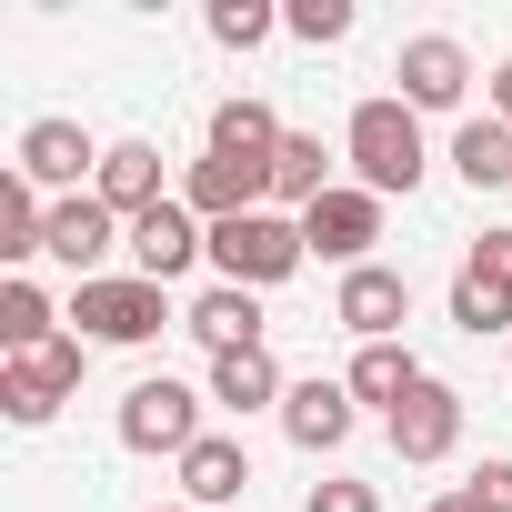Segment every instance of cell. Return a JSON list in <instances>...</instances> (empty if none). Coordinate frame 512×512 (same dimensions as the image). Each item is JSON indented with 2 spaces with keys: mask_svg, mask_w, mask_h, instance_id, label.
<instances>
[{
  "mask_svg": "<svg viewBox=\"0 0 512 512\" xmlns=\"http://www.w3.org/2000/svg\"><path fill=\"white\" fill-rule=\"evenodd\" d=\"M342 151H352V171H362V191L372 201H392V191H412L422 181V111L402 101V91H382V101H362L352 111V131H342Z\"/></svg>",
  "mask_w": 512,
  "mask_h": 512,
  "instance_id": "1",
  "label": "cell"
},
{
  "mask_svg": "<svg viewBox=\"0 0 512 512\" xmlns=\"http://www.w3.org/2000/svg\"><path fill=\"white\" fill-rule=\"evenodd\" d=\"M302 262H312V241H302V221H292V211L211 221V272H221L231 292H272V282H292Z\"/></svg>",
  "mask_w": 512,
  "mask_h": 512,
  "instance_id": "2",
  "label": "cell"
},
{
  "mask_svg": "<svg viewBox=\"0 0 512 512\" xmlns=\"http://www.w3.org/2000/svg\"><path fill=\"white\" fill-rule=\"evenodd\" d=\"M71 322H81L91 342H111V352H141V342H161L171 292H161V282H141V272H101V282H81Z\"/></svg>",
  "mask_w": 512,
  "mask_h": 512,
  "instance_id": "3",
  "label": "cell"
},
{
  "mask_svg": "<svg viewBox=\"0 0 512 512\" xmlns=\"http://www.w3.org/2000/svg\"><path fill=\"white\" fill-rule=\"evenodd\" d=\"M201 402H211V392H191V382L151 372V382H131V392H121V442H131V452H171V462H181V452L201 442Z\"/></svg>",
  "mask_w": 512,
  "mask_h": 512,
  "instance_id": "4",
  "label": "cell"
},
{
  "mask_svg": "<svg viewBox=\"0 0 512 512\" xmlns=\"http://www.w3.org/2000/svg\"><path fill=\"white\" fill-rule=\"evenodd\" d=\"M71 392H81V342H71V332L41 342V352H21V362H0V412H11L21 432H41Z\"/></svg>",
  "mask_w": 512,
  "mask_h": 512,
  "instance_id": "5",
  "label": "cell"
},
{
  "mask_svg": "<svg viewBox=\"0 0 512 512\" xmlns=\"http://www.w3.org/2000/svg\"><path fill=\"white\" fill-rule=\"evenodd\" d=\"M191 262H211V221H201V211H191V201L171 191L161 211H141V221H131V272L171 292V282H181Z\"/></svg>",
  "mask_w": 512,
  "mask_h": 512,
  "instance_id": "6",
  "label": "cell"
},
{
  "mask_svg": "<svg viewBox=\"0 0 512 512\" xmlns=\"http://www.w3.org/2000/svg\"><path fill=\"white\" fill-rule=\"evenodd\" d=\"M452 322L482 342V332H512V231H482L452 272Z\"/></svg>",
  "mask_w": 512,
  "mask_h": 512,
  "instance_id": "7",
  "label": "cell"
},
{
  "mask_svg": "<svg viewBox=\"0 0 512 512\" xmlns=\"http://www.w3.org/2000/svg\"><path fill=\"white\" fill-rule=\"evenodd\" d=\"M111 241H131V221L101 201V191H71V201H51V231H41V251L61 272H81V282H101V262H111Z\"/></svg>",
  "mask_w": 512,
  "mask_h": 512,
  "instance_id": "8",
  "label": "cell"
},
{
  "mask_svg": "<svg viewBox=\"0 0 512 512\" xmlns=\"http://www.w3.org/2000/svg\"><path fill=\"white\" fill-rule=\"evenodd\" d=\"M302 241L322 251V262H342V272H362V262H372V241H382V201H372L362 181H352V191L332 181V191H322V201L302 211Z\"/></svg>",
  "mask_w": 512,
  "mask_h": 512,
  "instance_id": "9",
  "label": "cell"
},
{
  "mask_svg": "<svg viewBox=\"0 0 512 512\" xmlns=\"http://www.w3.org/2000/svg\"><path fill=\"white\" fill-rule=\"evenodd\" d=\"M332 322H342L352 342H402V322H412V282H402L392 262H362V272H342Z\"/></svg>",
  "mask_w": 512,
  "mask_h": 512,
  "instance_id": "10",
  "label": "cell"
},
{
  "mask_svg": "<svg viewBox=\"0 0 512 512\" xmlns=\"http://www.w3.org/2000/svg\"><path fill=\"white\" fill-rule=\"evenodd\" d=\"M392 81H402V101H412V111H452V101L472 91V51H462L452 31H422V41H402Z\"/></svg>",
  "mask_w": 512,
  "mask_h": 512,
  "instance_id": "11",
  "label": "cell"
},
{
  "mask_svg": "<svg viewBox=\"0 0 512 512\" xmlns=\"http://www.w3.org/2000/svg\"><path fill=\"white\" fill-rule=\"evenodd\" d=\"M181 201H191L201 221L272 211V171H262V161H231V151H201V161H191V181H181Z\"/></svg>",
  "mask_w": 512,
  "mask_h": 512,
  "instance_id": "12",
  "label": "cell"
},
{
  "mask_svg": "<svg viewBox=\"0 0 512 512\" xmlns=\"http://www.w3.org/2000/svg\"><path fill=\"white\" fill-rule=\"evenodd\" d=\"M101 151H111V141H91L81 121H31V131H21V171H31L41 191H61V201H71L81 171L101 181Z\"/></svg>",
  "mask_w": 512,
  "mask_h": 512,
  "instance_id": "13",
  "label": "cell"
},
{
  "mask_svg": "<svg viewBox=\"0 0 512 512\" xmlns=\"http://www.w3.org/2000/svg\"><path fill=\"white\" fill-rule=\"evenodd\" d=\"M352 412H362L352 382H322V372L282 392V432H292L302 452H342V442H352Z\"/></svg>",
  "mask_w": 512,
  "mask_h": 512,
  "instance_id": "14",
  "label": "cell"
},
{
  "mask_svg": "<svg viewBox=\"0 0 512 512\" xmlns=\"http://www.w3.org/2000/svg\"><path fill=\"white\" fill-rule=\"evenodd\" d=\"M181 492H191V512H231V502L251 492V452H241V432H201V442L181 452Z\"/></svg>",
  "mask_w": 512,
  "mask_h": 512,
  "instance_id": "15",
  "label": "cell"
},
{
  "mask_svg": "<svg viewBox=\"0 0 512 512\" xmlns=\"http://www.w3.org/2000/svg\"><path fill=\"white\" fill-rule=\"evenodd\" d=\"M452 442H462V392H452V382H422V392L392 412V452H402V462H442Z\"/></svg>",
  "mask_w": 512,
  "mask_h": 512,
  "instance_id": "16",
  "label": "cell"
},
{
  "mask_svg": "<svg viewBox=\"0 0 512 512\" xmlns=\"http://www.w3.org/2000/svg\"><path fill=\"white\" fill-rule=\"evenodd\" d=\"M181 332L221 362V352H251V342H262V292H231V282H211L191 312H181Z\"/></svg>",
  "mask_w": 512,
  "mask_h": 512,
  "instance_id": "17",
  "label": "cell"
},
{
  "mask_svg": "<svg viewBox=\"0 0 512 512\" xmlns=\"http://www.w3.org/2000/svg\"><path fill=\"white\" fill-rule=\"evenodd\" d=\"M91 191H101L121 221H141V211H161V201H171V191H161V151H151V141H111Z\"/></svg>",
  "mask_w": 512,
  "mask_h": 512,
  "instance_id": "18",
  "label": "cell"
},
{
  "mask_svg": "<svg viewBox=\"0 0 512 512\" xmlns=\"http://www.w3.org/2000/svg\"><path fill=\"white\" fill-rule=\"evenodd\" d=\"M342 382H352V402H382V422H392V412H402V402H412V392H422L432 372L412 362V342H362Z\"/></svg>",
  "mask_w": 512,
  "mask_h": 512,
  "instance_id": "19",
  "label": "cell"
},
{
  "mask_svg": "<svg viewBox=\"0 0 512 512\" xmlns=\"http://www.w3.org/2000/svg\"><path fill=\"white\" fill-rule=\"evenodd\" d=\"M292 382H282V362H272V342H251V352H221L211 362V402L221 412H272Z\"/></svg>",
  "mask_w": 512,
  "mask_h": 512,
  "instance_id": "20",
  "label": "cell"
},
{
  "mask_svg": "<svg viewBox=\"0 0 512 512\" xmlns=\"http://www.w3.org/2000/svg\"><path fill=\"white\" fill-rule=\"evenodd\" d=\"M282 141H292V131L272 121V101H251V91H231V101L211 111V151H231V161H262V171H272Z\"/></svg>",
  "mask_w": 512,
  "mask_h": 512,
  "instance_id": "21",
  "label": "cell"
},
{
  "mask_svg": "<svg viewBox=\"0 0 512 512\" xmlns=\"http://www.w3.org/2000/svg\"><path fill=\"white\" fill-rule=\"evenodd\" d=\"M41 231H51V201H41V181L11 161V171H0V251H11V262H31Z\"/></svg>",
  "mask_w": 512,
  "mask_h": 512,
  "instance_id": "22",
  "label": "cell"
},
{
  "mask_svg": "<svg viewBox=\"0 0 512 512\" xmlns=\"http://www.w3.org/2000/svg\"><path fill=\"white\" fill-rule=\"evenodd\" d=\"M322 191H332V151H322V131H292L282 161H272V201H292V221H302Z\"/></svg>",
  "mask_w": 512,
  "mask_h": 512,
  "instance_id": "23",
  "label": "cell"
},
{
  "mask_svg": "<svg viewBox=\"0 0 512 512\" xmlns=\"http://www.w3.org/2000/svg\"><path fill=\"white\" fill-rule=\"evenodd\" d=\"M452 171L472 181V191H512V131L482 111V121H462L452 131Z\"/></svg>",
  "mask_w": 512,
  "mask_h": 512,
  "instance_id": "24",
  "label": "cell"
},
{
  "mask_svg": "<svg viewBox=\"0 0 512 512\" xmlns=\"http://www.w3.org/2000/svg\"><path fill=\"white\" fill-rule=\"evenodd\" d=\"M41 342H61V332H51V292H41V282H0V352L21 362V352H41Z\"/></svg>",
  "mask_w": 512,
  "mask_h": 512,
  "instance_id": "25",
  "label": "cell"
},
{
  "mask_svg": "<svg viewBox=\"0 0 512 512\" xmlns=\"http://www.w3.org/2000/svg\"><path fill=\"white\" fill-rule=\"evenodd\" d=\"M282 31V11H262V0H211V41L221 51H262Z\"/></svg>",
  "mask_w": 512,
  "mask_h": 512,
  "instance_id": "26",
  "label": "cell"
},
{
  "mask_svg": "<svg viewBox=\"0 0 512 512\" xmlns=\"http://www.w3.org/2000/svg\"><path fill=\"white\" fill-rule=\"evenodd\" d=\"M282 31L322 51V41H342V31H352V0H292V11H282Z\"/></svg>",
  "mask_w": 512,
  "mask_h": 512,
  "instance_id": "27",
  "label": "cell"
},
{
  "mask_svg": "<svg viewBox=\"0 0 512 512\" xmlns=\"http://www.w3.org/2000/svg\"><path fill=\"white\" fill-rule=\"evenodd\" d=\"M462 502H472V512H512V462H502V452H482V472L462 482Z\"/></svg>",
  "mask_w": 512,
  "mask_h": 512,
  "instance_id": "28",
  "label": "cell"
},
{
  "mask_svg": "<svg viewBox=\"0 0 512 512\" xmlns=\"http://www.w3.org/2000/svg\"><path fill=\"white\" fill-rule=\"evenodd\" d=\"M302 512H382V492H372V482H342V472H332V482H312V492H302Z\"/></svg>",
  "mask_w": 512,
  "mask_h": 512,
  "instance_id": "29",
  "label": "cell"
},
{
  "mask_svg": "<svg viewBox=\"0 0 512 512\" xmlns=\"http://www.w3.org/2000/svg\"><path fill=\"white\" fill-rule=\"evenodd\" d=\"M492 121H502V131H512V61H502V71H492Z\"/></svg>",
  "mask_w": 512,
  "mask_h": 512,
  "instance_id": "30",
  "label": "cell"
},
{
  "mask_svg": "<svg viewBox=\"0 0 512 512\" xmlns=\"http://www.w3.org/2000/svg\"><path fill=\"white\" fill-rule=\"evenodd\" d=\"M432 512H472V502H462V492H452V502H432Z\"/></svg>",
  "mask_w": 512,
  "mask_h": 512,
  "instance_id": "31",
  "label": "cell"
},
{
  "mask_svg": "<svg viewBox=\"0 0 512 512\" xmlns=\"http://www.w3.org/2000/svg\"><path fill=\"white\" fill-rule=\"evenodd\" d=\"M181 512H191V502H181Z\"/></svg>",
  "mask_w": 512,
  "mask_h": 512,
  "instance_id": "32",
  "label": "cell"
}]
</instances>
